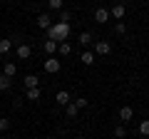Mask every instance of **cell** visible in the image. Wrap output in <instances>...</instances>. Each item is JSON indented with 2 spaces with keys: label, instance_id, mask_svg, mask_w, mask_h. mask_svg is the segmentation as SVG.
Instances as JSON below:
<instances>
[{
  "label": "cell",
  "instance_id": "15",
  "mask_svg": "<svg viewBox=\"0 0 149 139\" xmlns=\"http://www.w3.org/2000/svg\"><path fill=\"white\" fill-rule=\"evenodd\" d=\"M80 42H82V45H90V42H92V32H90V30H82V32H80Z\"/></svg>",
  "mask_w": 149,
  "mask_h": 139
},
{
  "label": "cell",
  "instance_id": "14",
  "mask_svg": "<svg viewBox=\"0 0 149 139\" xmlns=\"http://www.w3.org/2000/svg\"><path fill=\"white\" fill-rule=\"evenodd\" d=\"M13 47V40H0V55H8Z\"/></svg>",
  "mask_w": 149,
  "mask_h": 139
},
{
  "label": "cell",
  "instance_id": "10",
  "mask_svg": "<svg viewBox=\"0 0 149 139\" xmlns=\"http://www.w3.org/2000/svg\"><path fill=\"white\" fill-rule=\"evenodd\" d=\"M42 97V90L37 87V90H25V99H30V102H37Z\"/></svg>",
  "mask_w": 149,
  "mask_h": 139
},
{
  "label": "cell",
  "instance_id": "6",
  "mask_svg": "<svg viewBox=\"0 0 149 139\" xmlns=\"http://www.w3.org/2000/svg\"><path fill=\"white\" fill-rule=\"evenodd\" d=\"M15 75H17V65L15 62H5V67H3V77L10 80V77H15Z\"/></svg>",
  "mask_w": 149,
  "mask_h": 139
},
{
  "label": "cell",
  "instance_id": "20",
  "mask_svg": "<svg viewBox=\"0 0 149 139\" xmlns=\"http://www.w3.org/2000/svg\"><path fill=\"white\" fill-rule=\"evenodd\" d=\"M47 8H50V10H62V0H50Z\"/></svg>",
  "mask_w": 149,
  "mask_h": 139
},
{
  "label": "cell",
  "instance_id": "2",
  "mask_svg": "<svg viewBox=\"0 0 149 139\" xmlns=\"http://www.w3.org/2000/svg\"><path fill=\"white\" fill-rule=\"evenodd\" d=\"M45 72H50V75H57V72H60V60L47 57V60H45Z\"/></svg>",
  "mask_w": 149,
  "mask_h": 139
},
{
  "label": "cell",
  "instance_id": "16",
  "mask_svg": "<svg viewBox=\"0 0 149 139\" xmlns=\"http://www.w3.org/2000/svg\"><path fill=\"white\" fill-rule=\"evenodd\" d=\"M82 62H85V65H95V52H90V50H87V52H82Z\"/></svg>",
  "mask_w": 149,
  "mask_h": 139
},
{
  "label": "cell",
  "instance_id": "5",
  "mask_svg": "<svg viewBox=\"0 0 149 139\" xmlns=\"http://www.w3.org/2000/svg\"><path fill=\"white\" fill-rule=\"evenodd\" d=\"M124 13H127V8H124L122 3H117V5H114V8L109 10V17H114V20H122V17H124Z\"/></svg>",
  "mask_w": 149,
  "mask_h": 139
},
{
  "label": "cell",
  "instance_id": "12",
  "mask_svg": "<svg viewBox=\"0 0 149 139\" xmlns=\"http://www.w3.org/2000/svg\"><path fill=\"white\" fill-rule=\"evenodd\" d=\"M57 52L62 55V57H67V55L72 52V45H70V42H60V45H57Z\"/></svg>",
  "mask_w": 149,
  "mask_h": 139
},
{
  "label": "cell",
  "instance_id": "26",
  "mask_svg": "<svg viewBox=\"0 0 149 139\" xmlns=\"http://www.w3.org/2000/svg\"><path fill=\"white\" fill-rule=\"evenodd\" d=\"M77 139H82V137H77Z\"/></svg>",
  "mask_w": 149,
  "mask_h": 139
},
{
  "label": "cell",
  "instance_id": "19",
  "mask_svg": "<svg viewBox=\"0 0 149 139\" xmlns=\"http://www.w3.org/2000/svg\"><path fill=\"white\" fill-rule=\"evenodd\" d=\"M114 137H117V139H124V137H127V129H124V124L114 127Z\"/></svg>",
  "mask_w": 149,
  "mask_h": 139
},
{
  "label": "cell",
  "instance_id": "13",
  "mask_svg": "<svg viewBox=\"0 0 149 139\" xmlns=\"http://www.w3.org/2000/svg\"><path fill=\"white\" fill-rule=\"evenodd\" d=\"M45 52L52 57V55L57 52V42H52V40H45Z\"/></svg>",
  "mask_w": 149,
  "mask_h": 139
},
{
  "label": "cell",
  "instance_id": "11",
  "mask_svg": "<svg viewBox=\"0 0 149 139\" xmlns=\"http://www.w3.org/2000/svg\"><path fill=\"white\" fill-rule=\"evenodd\" d=\"M132 117H134V109L132 107H122V109H119V119H122V122H129Z\"/></svg>",
  "mask_w": 149,
  "mask_h": 139
},
{
  "label": "cell",
  "instance_id": "7",
  "mask_svg": "<svg viewBox=\"0 0 149 139\" xmlns=\"http://www.w3.org/2000/svg\"><path fill=\"white\" fill-rule=\"evenodd\" d=\"M107 20H109V10H104V8H97V10H95V22H102V25H104Z\"/></svg>",
  "mask_w": 149,
  "mask_h": 139
},
{
  "label": "cell",
  "instance_id": "22",
  "mask_svg": "<svg viewBox=\"0 0 149 139\" xmlns=\"http://www.w3.org/2000/svg\"><path fill=\"white\" fill-rule=\"evenodd\" d=\"M72 104H74L77 109H85V107H87V99H85V97H80V99H74Z\"/></svg>",
  "mask_w": 149,
  "mask_h": 139
},
{
  "label": "cell",
  "instance_id": "18",
  "mask_svg": "<svg viewBox=\"0 0 149 139\" xmlns=\"http://www.w3.org/2000/svg\"><path fill=\"white\" fill-rule=\"evenodd\" d=\"M139 134H142V137H149V119L139 122Z\"/></svg>",
  "mask_w": 149,
  "mask_h": 139
},
{
  "label": "cell",
  "instance_id": "21",
  "mask_svg": "<svg viewBox=\"0 0 149 139\" xmlns=\"http://www.w3.org/2000/svg\"><path fill=\"white\" fill-rule=\"evenodd\" d=\"M5 90H10V80L0 75V92H5Z\"/></svg>",
  "mask_w": 149,
  "mask_h": 139
},
{
  "label": "cell",
  "instance_id": "8",
  "mask_svg": "<svg viewBox=\"0 0 149 139\" xmlns=\"http://www.w3.org/2000/svg\"><path fill=\"white\" fill-rule=\"evenodd\" d=\"M15 55H17V57H20V60H27V57H30V55H32V47H30V45H17Z\"/></svg>",
  "mask_w": 149,
  "mask_h": 139
},
{
  "label": "cell",
  "instance_id": "25",
  "mask_svg": "<svg viewBox=\"0 0 149 139\" xmlns=\"http://www.w3.org/2000/svg\"><path fill=\"white\" fill-rule=\"evenodd\" d=\"M0 139H8V137H0Z\"/></svg>",
  "mask_w": 149,
  "mask_h": 139
},
{
  "label": "cell",
  "instance_id": "24",
  "mask_svg": "<svg viewBox=\"0 0 149 139\" xmlns=\"http://www.w3.org/2000/svg\"><path fill=\"white\" fill-rule=\"evenodd\" d=\"M8 127H10V119H5V117H3V119H0V132H5Z\"/></svg>",
  "mask_w": 149,
  "mask_h": 139
},
{
  "label": "cell",
  "instance_id": "3",
  "mask_svg": "<svg viewBox=\"0 0 149 139\" xmlns=\"http://www.w3.org/2000/svg\"><path fill=\"white\" fill-rule=\"evenodd\" d=\"M55 102H57L60 107H67L70 102H72V97H70V92H67V90H60L57 95H55Z\"/></svg>",
  "mask_w": 149,
  "mask_h": 139
},
{
  "label": "cell",
  "instance_id": "4",
  "mask_svg": "<svg viewBox=\"0 0 149 139\" xmlns=\"http://www.w3.org/2000/svg\"><path fill=\"white\" fill-rule=\"evenodd\" d=\"M37 27H42V30H50V27H52V17H50L47 13H40V15H37Z\"/></svg>",
  "mask_w": 149,
  "mask_h": 139
},
{
  "label": "cell",
  "instance_id": "23",
  "mask_svg": "<svg viewBox=\"0 0 149 139\" xmlns=\"http://www.w3.org/2000/svg\"><path fill=\"white\" fill-rule=\"evenodd\" d=\"M114 32H117V35H124V32H127V25H124V22H117V25H114Z\"/></svg>",
  "mask_w": 149,
  "mask_h": 139
},
{
  "label": "cell",
  "instance_id": "9",
  "mask_svg": "<svg viewBox=\"0 0 149 139\" xmlns=\"http://www.w3.org/2000/svg\"><path fill=\"white\" fill-rule=\"evenodd\" d=\"M40 87V77L37 75H27L25 77V90H37Z\"/></svg>",
  "mask_w": 149,
  "mask_h": 139
},
{
  "label": "cell",
  "instance_id": "17",
  "mask_svg": "<svg viewBox=\"0 0 149 139\" xmlns=\"http://www.w3.org/2000/svg\"><path fill=\"white\" fill-rule=\"evenodd\" d=\"M65 112H67V117H70V119H74V117H77V112H80V109H77V107H74V104H72V102H70L67 107H65Z\"/></svg>",
  "mask_w": 149,
  "mask_h": 139
},
{
  "label": "cell",
  "instance_id": "1",
  "mask_svg": "<svg viewBox=\"0 0 149 139\" xmlns=\"http://www.w3.org/2000/svg\"><path fill=\"white\" fill-rule=\"evenodd\" d=\"M109 52H112V45L107 42V40H100V42H95V57H97V55H102V57H107Z\"/></svg>",
  "mask_w": 149,
  "mask_h": 139
}]
</instances>
